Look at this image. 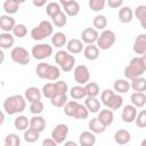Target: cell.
<instances>
[{
    "mask_svg": "<svg viewBox=\"0 0 146 146\" xmlns=\"http://www.w3.org/2000/svg\"><path fill=\"white\" fill-rule=\"evenodd\" d=\"M141 60H143V64H144V67H145V71H146V54L141 55Z\"/></svg>",
    "mask_w": 146,
    "mask_h": 146,
    "instance_id": "obj_54",
    "label": "cell"
},
{
    "mask_svg": "<svg viewBox=\"0 0 146 146\" xmlns=\"http://www.w3.org/2000/svg\"><path fill=\"white\" fill-rule=\"evenodd\" d=\"M130 100H131V104L135 105L136 107H138V108L144 107L146 105V95L140 91H135L131 94Z\"/></svg>",
    "mask_w": 146,
    "mask_h": 146,
    "instance_id": "obj_27",
    "label": "cell"
},
{
    "mask_svg": "<svg viewBox=\"0 0 146 146\" xmlns=\"http://www.w3.org/2000/svg\"><path fill=\"white\" fill-rule=\"evenodd\" d=\"M92 25L96 30H105L107 26V18L104 15H97L92 19Z\"/></svg>",
    "mask_w": 146,
    "mask_h": 146,
    "instance_id": "obj_40",
    "label": "cell"
},
{
    "mask_svg": "<svg viewBox=\"0 0 146 146\" xmlns=\"http://www.w3.org/2000/svg\"><path fill=\"white\" fill-rule=\"evenodd\" d=\"M2 8H3L6 14L13 15V14H16L18 11L19 3H17L15 0H5V2L2 5Z\"/></svg>",
    "mask_w": 146,
    "mask_h": 146,
    "instance_id": "obj_36",
    "label": "cell"
},
{
    "mask_svg": "<svg viewBox=\"0 0 146 146\" xmlns=\"http://www.w3.org/2000/svg\"><path fill=\"white\" fill-rule=\"evenodd\" d=\"M55 62L64 72H71L75 66V57L67 50H58L55 54Z\"/></svg>",
    "mask_w": 146,
    "mask_h": 146,
    "instance_id": "obj_5",
    "label": "cell"
},
{
    "mask_svg": "<svg viewBox=\"0 0 146 146\" xmlns=\"http://www.w3.org/2000/svg\"><path fill=\"white\" fill-rule=\"evenodd\" d=\"M88 127H89V130L92 131L94 133H103L106 130V125L98 117L91 119L88 123Z\"/></svg>",
    "mask_w": 146,
    "mask_h": 146,
    "instance_id": "obj_26",
    "label": "cell"
},
{
    "mask_svg": "<svg viewBox=\"0 0 146 146\" xmlns=\"http://www.w3.org/2000/svg\"><path fill=\"white\" fill-rule=\"evenodd\" d=\"M23 137H24V140L26 143H35V141H38V139L40 137V132L29 128V129H26L24 131V136Z\"/></svg>",
    "mask_w": 146,
    "mask_h": 146,
    "instance_id": "obj_41",
    "label": "cell"
},
{
    "mask_svg": "<svg viewBox=\"0 0 146 146\" xmlns=\"http://www.w3.org/2000/svg\"><path fill=\"white\" fill-rule=\"evenodd\" d=\"M42 91L40 89H38L36 87H29L25 92H24V97L26 98V100L29 103H33V102H36V100H41V97H42Z\"/></svg>",
    "mask_w": 146,
    "mask_h": 146,
    "instance_id": "obj_17",
    "label": "cell"
},
{
    "mask_svg": "<svg viewBox=\"0 0 146 146\" xmlns=\"http://www.w3.org/2000/svg\"><path fill=\"white\" fill-rule=\"evenodd\" d=\"M78 105L79 103L74 99V100H71V102H67L64 106V113L67 115V116H71V117H74V114H75V111L78 108Z\"/></svg>",
    "mask_w": 146,
    "mask_h": 146,
    "instance_id": "obj_42",
    "label": "cell"
},
{
    "mask_svg": "<svg viewBox=\"0 0 146 146\" xmlns=\"http://www.w3.org/2000/svg\"><path fill=\"white\" fill-rule=\"evenodd\" d=\"M15 38L14 34H10V32H2L0 34V47L1 49H9L14 46Z\"/></svg>",
    "mask_w": 146,
    "mask_h": 146,
    "instance_id": "obj_25",
    "label": "cell"
},
{
    "mask_svg": "<svg viewBox=\"0 0 146 146\" xmlns=\"http://www.w3.org/2000/svg\"><path fill=\"white\" fill-rule=\"evenodd\" d=\"M83 49H84V47H83L82 40H79V39H71V40H68L67 43H66V50H67L68 52H71L72 55L80 54Z\"/></svg>",
    "mask_w": 146,
    "mask_h": 146,
    "instance_id": "obj_16",
    "label": "cell"
},
{
    "mask_svg": "<svg viewBox=\"0 0 146 146\" xmlns=\"http://www.w3.org/2000/svg\"><path fill=\"white\" fill-rule=\"evenodd\" d=\"M135 14H133V10L128 7V6H124V7H121L120 10H119V21L123 24H128L132 21Z\"/></svg>",
    "mask_w": 146,
    "mask_h": 146,
    "instance_id": "obj_21",
    "label": "cell"
},
{
    "mask_svg": "<svg viewBox=\"0 0 146 146\" xmlns=\"http://www.w3.org/2000/svg\"><path fill=\"white\" fill-rule=\"evenodd\" d=\"M48 0H32V3L34 7H43Z\"/></svg>",
    "mask_w": 146,
    "mask_h": 146,
    "instance_id": "obj_52",
    "label": "cell"
},
{
    "mask_svg": "<svg viewBox=\"0 0 146 146\" xmlns=\"http://www.w3.org/2000/svg\"><path fill=\"white\" fill-rule=\"evenodd\" d=\"M100 99H102V103L106 107H108L113 111L119 110L123 105L122 96L120 94L111 90V89H104L100 94Z\"/></svg>",
    "mask_w": 146,
    "mask_h": 146,
    "instance_id": "obj_3",
    "label": "cell"
},
{
    "mask_svg": "<svg viewBox=\"0 0 146 146\" xmlns=\"http://www.w3.org/2000/svg\"><path fill=\"white\" fill-rule=\"evenodd\" d=\"M84 105L90 113H98L100 110V102L97 99V97H87L84 100Z\"/></svg>",
    "mask_w": 146,
    "mask_h": 146,
    "instance_id": "obj_31",
    "label": "cell"
},
{
    "mask_svg": "<svg viewBox=\"0 0 146 146\" xmlns=\"http://www.w3.org/2000/svg\"><path fill=\"white\" fill-rule=\"evenodd\" d=\"M98 36H99L98 30H96L95 27H86L81 33V40L86 44L96 43Z\"/></svg>",
    "mask_w": 146,
    "mask_h": 146,
    "instance_id": "obj_12",
    "label": "cell"
},
{
    "mask_svg": "<svg viewBox=\"0 0 146 146\" xmlns=\"http://www.w3.org/2000/svg\"><path fill=\"white\" fill-rule=\"evenodd\" d=\"M64 145H65V146H71V145L76 146V143H75V141H64Z\"/></svg>",
    "mask_w": 146,
    "mask_h": 146,
    "instance_id": "obj_55",
    "label": "cell"
},
{
    "mask_svg": "<svg viewBox=\"0 0 146 146\" xmlns=\"http://www.w3.org/2000/svg\"><path fill=\"white\" fill-rule=\"evenodd\" d=\"M106 5L110 8L116 9V8H121L123 5V0H106Z\"/></svg>",
    "mask_w": 146,
    "mask_h": 146,
    "instance_id": "obj_50",
    "label": "cell"
},
{
    "mask_svg": "<svg viewBox=\"0 0 146 146\" xmlns=\"http://www.w3.org/2000/svg\"><path fill=\"white\" fill-rule=\"evenodd\" d=\"M51 23L56 27H63L67 23V15L65 14V11L60 10L58 14H56L54 17H51Z\"/></svg>",
    "mask_w": 146,
    "mask_h": 146,
    "instance_id": "obj_35",
    "label": "cell"
},
{
    "mask_svg": "<svg viewBox=\"0 0 146 146\" xmlns=\"http://www.w3.org/2000/svg\"><path fill=\"white\" fill-rule=\"evenodd\" d=\"M15 1H16L17 3H19V5H21V3H23V2H25L26 0H15Z\"/></svg>",
    "mask_w": 146,
    "mask_h": 146,
    "instance_id": "obj_56",
    "label": "cell"
},
{
    "mask_svg": "<svg viewBox=\"0 0 146 146\" xmlns=\"http://www.w3.org/2000/svg\"><path fill=\"white\" fill-rule=\"evenodd\" d=\"M70 95H71V97H72L73 99H75V100H79V99H82V98L87 97L84 86L78 84V86L72 87L71 90H70Z\"/></svg>",
    "mask_w": 146,
    "mask_h": 146,
    "instance_id": "obj_33",
    "label": "cell"
},
{
    "mask_svg": "<svg viewBox=\"0 0 146 146\" xmlns=\"http://www.w3.org/2000/svg\"><path fill=\"white\" fill-rule=\"evenodd\" d=\"M89 113H90V112L88 111L87 106H86V105H82V104L79 103L78 108H76L75 114H74V119H76V120H84V119L88 117Z\"/></svg>",
    "mask_w": 146,
    "mask_h": 146,
    "instance_id": "obj_43",
    "label": "cell"
},
{
    "mask_svg": "<svg viewBox=\"0 0 146 146\" xmlns=\"http://www.w3.org/2000/svg\"><path fill=\"white\" fill-rule=\"evenodd\" d=\"M84 89H86V94L87 97H97L100 92L99 90V86L96 82H88L84 84Z\"/></svg>",
    "mask_w": 146,
    "mask_h": 146,
    "instance_id": "obj_37",
    "label": "cell"
},
{
    "mask_svg": "<svg viewBox=\"0 0 146 146\" xmlns=\"http://www.w3.org/2000/svg\"><path fill=\"white\" fill-rule=\"evenodd\" d=\"M43 108H44V105L41 100H36V102H33V103H30V112L34 115H38V114H41L43 112Z\"/></svg>",
    "mask_w": 146,
    "mask_h": 146,
    "instance_id": "obj_48",
    "label": "cell"
},
{
    "mask_svg": "<svg viewBox=\"0 0 146 146\" xmlns=\"http://www.w3.org/2000/svg\"><path fill=\"white\" fill-rule=\"evenodd\" d=\"M60 10H62V9H60V5L57 3V2H49V3H47V6H46V13H47V15H48L50 18L54 17L56 14H58Z\"/></svg>",
    "mask_w": 146,
    "mask_h": 146,
    "instance_id": "obj_44",
    "label": "cell"
},
{
    "mask_svg": "<svg viewBox=\"0 0 146 146\" xmlns=\"http://www.w3.org/2000/svg\"><path fill=\"white\" fill-rule=\"evenodd\" d=\"M58 144L50 137V138H47V139H44L43 141H42V146H57Z\"/></svg>",
    "mask_w": 146,
    "mask_h": 146,
    "instance_id": "obj_51",
    "label": "cell"
},
{
    "mask_svg": "<svg viewBox=\"0 0 146 146\" xmlns=\"http://www.w3.org/2000/svg\"><path fill=\"white\" fill-rule=\"evenodd\" d=\"M63 8H64L65 14L67 16H70V17H74L80 13V5H79L78 1H73V2L68 3L67 6H65Z\"/></svg>",
    "mask_w": 146,
    "mask_h": 146,
    "instance_id": "obj_38",
    "label": "cell"
},
{
    "mask_svg": "<svg viewBox=\"0 0 146 146\" xmlns=\"http://www.w3.org/2000/svg\"><path fill=\"white\" fill-rule=\"evenodd\" d=\"M130 86H131V89L133 91L144 92V91H146V79L143 78V75L141 76H138V78L131 80Z\"/></svg>",
    "mask_w": 146,
    "mask_h": 146,
    "instance_id": "obj_32",
    "label": "cell"
},
{
    "mask_svg": "<svg viewBox=\"0 0 146 146\" xmlns=\"http://www.w3.org/2000/svg\"><path fill=\"white\" fill-rule=\"evenodd\" d=\"M36 75L40 79L49 80V81H56L60 76V67L56 65H51L44 62H41L36 65Z\"/></svg>",
    "mask_w": 146,
    "mask_h": 146,
    "instance_id": "obj_2",
    "label": "cell"
},
{
    "mask_svg": "<svg viewBox=\"0 0 146 146\" xmlns=\"http://www.w3.org/2000/svg\"><path fill=\"white\" fill-rule=\"evenodd\" d=\"M73 1H75V0H59V3H60V6L65 7V6H67L68 3L73 2Z\"/></svg>",
    "mask_w": 146,
    "mask_h": 146,
    "instance_id": "obj_53",
    "label": "cell"
},
{
    "mask_svg": "<svg viewBox=\"0 0 146 146\" xmlns=\"http://www.w3.org/2000/svg\"><path fill=\"white\" fill-rule=\"evenodd\" d=\"M83 55L88 60H96L99 57V48L97 44H87L83 49Z\"/></svg>",
    "mask_w": 146,
    "mask_h": 146,
    "instance_id": "obj_22",
    "label": "cell"
},
{
    "mask_svg": "<svg viewBox=\"0 0 146 146\" xmlns=\"http://www.w3.org/2000/svg\"><path fill=\"white\" fill-rule=\"evenodd\" d=\"M130 139H131V135L125 129H120L114 133V141L119 145H125L130 141Z\"/></svg>",
    "mask_w": 146,
    "mask_h": 146,
    "instance_id": "obj_23",
    "label": "cell"
},
{
    "mask_svg": "<svg viewBox=\"0 0 146 146\" xmlns=\"http://www.w3.org/2000/svg\"><path fill=\"white\" fill-rule=\"evenodd\" d=\"M135 123L138 128H146V110H141L139 113H137Z\"/></svg>",
    "mask_w": 146,
    "mask_h": 146,
    "instance_id": "obj_49",
    "label": "cell"
},
{
    "mask_svg": "<svg viewBox=\"0 0 146 146\" xmlns=\"http://www.w3.org/2000/svg\"><path fill=\"white\" fill-rule=\"evenodd\" d=\"M146 71H145L141 57L136 56V57L131 58L129 64L125 66V68H124V76L128 80H133V79H136L138 76H141Z\"/></svg>",
    "mask_w": 146,
    "mask_h": 146,
    "instance_id": "obj_4",
    "label": "cell"
},
{
    "mask_svg": "<svg viewBox=\"0 0 146 146\" xmlns=\"http://www.w3.org/2000/svg\"><path fill=\"white\" fill-rule=\"evenodd\" d=\"M11 32H13L14 36L22 39V38H24L27 34V27L24 24H16Z\"/></svg>",
    "mask_w": 146,
    "mask_h": 146,
    "instance_id": "obj_47",
    "label": "cell"
},
{
    "mask_svg": "<svg viewBox=\"0 0 146 146\" xmlns=\"http://www.w3.org/2000/svg\"><path fill=\"white\" fill-rule=\"evenodd\" d=\"M30 128L35 130V131H39L41 133L46 129V120H44V117H42L40 114L34 115L33 117H31L30 119Z\"/></svg>",
    "mask_w": 146,
    "mask_h": 146,
    "instance_id": "obj_19",
    "label": "cell"
},
{
    "mask_svg": "<svg viewBox=\"0 0 146 146\" xmlns=\"http://www.w3.org/2000/svg\"><path fill=\"white\" fill-rule=\"evenodd\" d=\"M42 95L48 98V99H51L55 95L59 94L58 91V87H57V82H48L46 83L43 87H42Z\"/></svg>",
    "mask_w": 146,
    "mask_h": 146,
    "instance_id": "obj_24",
    "label": "cell"
},
{
    "mask_svg": "<svg viewBox=\"0 0 146 146\" xmlns=\"http://www.w3.org/2000/svg\"><path fill=\"white\" fill-rule=\"evenodd\" d=\"M79 144L81 146H94L96 144V136L92 131H83L79 136Z\"/></svg>",
    "mask_w": 146,
    "mask_h": 146,
    "instance_id": "obj_18",
    "label": "cell"
},
{
    "mask_svg": "<svg viewBox=\"0 0 146 146\" xmlns=\"http://www.w3.org/2000/svg\"><path fill=\"white\" fill-rule=\"evenodd\" d=\"M97 117H98L106 127H108V125H111V124L113 123V121H114V113H113V110L106 107V108H104V110H102V111L98 112V116H97Z\"/></svg>",
    "mask_w": 146,
    "mask_h": 146,
    "instance_id": "obj_20",
    "label": "cell"
},
{
    "mask_svg": "<svg viewBox=\"0 0 146 146\" xmlns=\"http://www.w3.org/2000/svg\"><path fill=\"white\" fill-rule=\"evenodd\" d=\"M51 43L56 48H62L67 43V36L64 32H56L51 36Z\"/></svg>",
    "mask_w": 146,
    "mask_h": 146,
    "instance_id": "obj_30",
    "label": "cell"
},
{
    "mask_svg": "<svg viewBox=\"0 0 146 146\" xmlns=\"http://www.w3.org/2000/svg\"><path fill=\"white\" fill-rule=\"evenodd\" d=\"M50 103L55 107H64L65 104L67 103V95L66 94H57L50 99Z\"/></svg>",
    "mask_w": 146,
    "mask_h": 146,
    "instance_id": "obj_39",
    "label": "cell"
},
{
    "mask_svg": "<svg viewBox=\"0 0 146 146\" xmlns=\"http://www.w3.org/2000/svg\"><path fill=\"white\" fill-rule=\"evenodd\" d=\"M16 23H15V19L8 15V14H5V15H1L0 16V29L2 32H10L14 30Z\"/></svg>",
    "mask_w": 146,
    "mask_h": 146,
    "instance_id": "obj_15",
    "label": "cell"
},
{
    "mask_svg": "<svg viewBox=\"0 0 146 146\" xmlns=\"http://www.w3.org/2000/svg\"><path fill=\"white\" fill-rule=\"evenodd\" d=\"M130 88H131L130 82H128V80L125 79H117L113 83V89L117 94H125L129 91Z\"/></svg>",
    "mask_w": 146,
    "mask_h": 146,
    "instance_id": "obj_28",
    "label": "cell"
},
{
    "mask_svg": "<svg viewBox=\"0 0 146 146\" xmlns=\"http://www.w3.org/2000/svg\"><path fill=\"white\" fill-rule=\"evenodd\" d=\"M116 41V35L112 30H103V32L99 34L96 44L102 50H107L113 47V44Z\"/></svg>",
    "mask_w": 146,
    "mask_h": 146,
    "instance_id": "obj_7",
    "label": "cell"
},
{
    "mask_svg": "<svg viewBox=\"0 0 146 146\" xmlns=\"http://www.w3.org/2000/svg\"><path fill=\"white\" fill-rule=\"evenodd\" d=\"M133 14H135L136 18L139 21L141 27L144 30H146V6L145 5L137 6L136 9L133 10Z\"/></svg>",
    "mask_w": 146,
    "mask_h": 146,
    "instance_id": "obj_29",
    "label": "cell"
},
{
    "mask_svg": "<svg viewBox=\"0 0 146 146\" xmlns=\"http://www.w3.org/2000/svg\"><path fill=\"white\" fill-rule=\"evenodd\" d=\"M141 146H146V138H145V139L141 141Z\"/></svg>",
    "mask_w": 146,
    "mask_h": 146,
    "instance_id": "obj_57",
    "label": "cell"
},
{
    "mask_svg": "<svg viewBox=\"0 0 146 146\" xmlns=\"http://www.w3.org/2000/svg\"><path fill=\"white\" fill-rule=\"evenodd\" d=\"M73 76L78 84L84 86L90 81V72L86 65H76L73 70Z\"/></svg>",
    "mask_w": 146,
    "mask_h": 146,
    "instance_id": "obj_10",
    "label": "cell"
},
{
    "mask_svg": "<svg viewBox=\"0 0 146 146\" xmlns=\"http://www.w3.org/2000/svg\"><path fill=\"white\" fill-rule=\"evenodd\" d=\"M31 55L33 58L42 60L46 59L48 57H50L52 55V47L49 46L48 43H39L32 47L31 50Z\"/></svg>",
    "mask_w": 146,
    "mask_h": 146,
    "instance_id": "obj_9",
    "label": "cell"
},
{
    "mask_svg": "<svg viewBox=\"0 0 146 146\" xmlns=\"http://www.w3.org/2000/svg\"><path fill=\"white\" fill-rule=\"evenodd\" d=\"M137 116V107L132 104L130 105H125L122 110V114H121V119L123 120V122L125 123H132L135 122Z\"/></svg>",
    "mask_w": 146,
    "mask_h": 146,
    "instance_id": "obj_13",
    "label": "cell"
},
{
    "mask_svg": "<svg viewBox=\"0 0 146 146\" xmlns=\"http://www.w3.org/2000/svg\"><path fill=\"white\" fill-rule=\"evenodd\" d=\"M21 138L16 133H8L5 137V145L6 146H19Z\"/></svg>",
    "mask_w": 146,
    "mask_h": 146,
    "instance_id": "obj_46",
    "label": "cell"
},
{
    "mask_svg": "<svg viewBox=\"0 0 146 146\" xmlns=\"http://www.w3.org/2000/svg\"><path fill=\"white\" fill-rule=\"evenodd\" d=\"M88 6L92 11H102L106 6V0H89Z\"/></svg>",
    "mask_w": 146,
    "mask_h": 146,
    "instance_id": "obj_45",
    "label": "cell"
},
{
    "mask_svg": "<svg viewBox=\"0 0 146 146\" xmlns=\"http://www.w3.org/2000/svg\"><path fill=\"white\" fill-rule=\"evenodd\" d=\"M132 49L137 55L146 54V33H141L135 39Z\"/></svg>",
    "mask_w": 146,
    "mask_h": 146,
    "instance_id": "obj_14",
    "label": "cell"
},
{
    "mask_svg": "<svg viewBox=\"0 0 146 146\" xmlns=\"http://www.w3.org/2000/svg\"><path fill=\"white\" fill-rule=\"evenodd\" d=\"M31 38L35 41H40L54 34V24L49 21H42L39 25L31 30Z\"/></svg>",
    "mask_w": 146,
    "mask_h": 146,
    "instance_id": "obj_6",
    "label": "cell"
},
{
    "mask_svg": "<svg viewBox=\"0 0 146 146\" xmlns=\"http://www.w3.org/2000/svg\"><path fill=\"white\" fill-rule=\"evenodd\" d=\"M26 108V98L22 95L9 96L3 102V111L8 115L22 113Z\"/></svg>",
    "mask_w": 146,
    "mask_h": 146,
    "instance_id": "obj_1",
    "label": "cell"
},
{
    "mask_svg": "<svg viewBox=\"0 0 146 146\" xmlns=\"http://www.w3.org/2000/svg\"><path fill=\"white\" fill-rule=\"evenodd\" d=\"M68 131H70V129H68V125H67V124H65V123H59V124H57V125L52 129V131H51V138H52L58 145L64 144V141H65L66 138H67Z\"/></svg>",
    "mask_w": 146,
    "mask_h": 146,
    "instance_id": "obj_11",
    "label": "cell"
},
{
    "mask_svg": "<svg viewBox=\"0 0 146 146\" xmlns=\"http://www.w3.org/2000/svg\"><path fill=\"white\" fill-rule=\"evenodd\" d=\"M31 54L24 47H14L10 51V57L13 62L19 65H27L31 59Z\"/></svg>",
    "mask_w": 146,
    "mask_h": 146,
    "instance_id": "obj_8",
    "label": "cell"
},
{
    "mask_svg": "<svg viewBox=\"0 0 146 146\" xmlns=\"http://www.w3.org/2000/svg\"><path fill=\"white\" fill-rule=\"evenodd\" d=\"M14 125L17 130L19 131H25L26 129L30 128V120L24 116V115H18L15 120H14Z\"/></svg>",
    "mask_w": 146,
    "mask_h": 146,
    "instance_id": "obj_34",
    "label": "cell"
}]
</instances>
